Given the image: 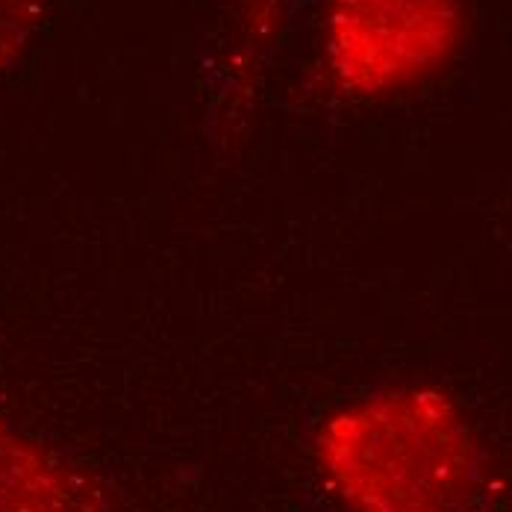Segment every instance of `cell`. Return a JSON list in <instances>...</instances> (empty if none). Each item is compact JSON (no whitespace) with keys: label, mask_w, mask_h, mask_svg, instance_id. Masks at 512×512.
<instances>
[{"label":"cell","mask_w":512,"mask_h":512,"mask_svg":"<svg viewBox=\"0 0 512 512\" xmlns=\"http://www.w3.org/2000/svg\"><path fill=\"white\" fill-rule=\"evenodd\" d=\"M318 465L351 512H457L471 480V442L442 398L389 392L324 424Z\"/></svg>","instance_id":"cell-1"},{"label":"cell","mask_w":512,"mask_h":512,"mask_svg":"<svg viewBox=\"0 0 512 512\" xmlns=\"http://www.w3.org/2000/svg\"><path fill=\"white\" fill-rule=\"evenodd\" d=\"M457 0H333L327 59L357 92H383L430 71L457 42Z\"/></svg>","instance_id":"cell-2"},{"label":"cell","mask_w":512,"mask_h":512,"mask_svg":"<svg viewBox=\"0 0 512 512\" xmlns=\"http://www.w3.org/2000/svg\"><path fill=\"white\" fill-rule=\"evenodd\" d=\"M289 0H245V18H242V36H251L256 30H262L268 24V18H274L280 9L286 12Z\"/></svg>","instance_id":"cell-3"}]
</instances>
